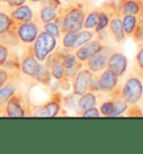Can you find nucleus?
<instances>
[{
    "label": "nucleus",
    "mask_w": 143,
    "mask_h": 154,
    "mask_svg": "<svg viewBox=\"0 0 143 154\" xmlns=\"http://www.w3.org/2000/svg\"><path fill=\"white\" fill-rule=\"evenodd\" d=\"M121 96L129 105H135L142 100L143 83L139 74H131L121 86Z\"/></svg>",
    "instance_id": "nucleus-1"
},
{
    "label": "nucleus",
    "mask_w": 143,
    "mask_h": 154,
    "mask_svg": "<svg viewBox=\"0 0 143 154\" xmlns=\"http://www.w3.org/2000/svg\"><path fill=\"white\" fill-rule=\"evenodd\" d=\"M5 116L8 117H27L31 116V103L27 97L17 92L8 100L6 108H5Z\"/></svg>",
    "instance_id": "nucleus-2"
},
{
    "label": "nucleus",
    "mask_w": 143,
    "mask_h": 154,
    "mask_svg": "<svg viewBox=\"0 0 143 154\" xmlns=\"http://www.w3.org/2000/svg\"><path fill=\"white\" fill-rule=\"evenodd\" d=\"M49 100L43 105H31V116L54 117L57 116L63 106V96L59 91H51Z\"/></svg>",
    "instance_id": "nucleus-3"
},
{
    "label": "nucleus",
    "mask_w": 143,
    "mask_h": 154,
    "mask_svg": "<svg viewBox=\"0 0 143 154\" xmlns=\"http://www.w3.org/2000/svg\"><path fill=\"white\" fill-rule=\"evenodd\" d=\"M31 48L37 60L44 63L47 56L57 48V38L49 35L46 31L40 30L35 42L31 44Z\"/></svg>",
    "instance_id": "nucleus-4"
},
{
    "label": "nucleus",
    "mask_w": 143,
    "mask_h": 154,
    "mask_svg": "<svg viewBox=\"0 0 143 154\" xmlns=\"http://www.w3.org/2000/svg\"><path fill=\"white\" fill-rule=\"evenodd\" d=\"M59 12L63 15L62 34L66 30L79 31L83 29L86 11H84L81 7L72 6V7L67 8L66 11H61L59 10Z\"/></svg>",
    "instance_id": "nucleus-5"
},
{
    "label": "nucleus",
    "mask_w": 143,
    "mask_h": 154,
    "mask_svg": "<svg viewBox=\"0 0 143 154\" xmlns=\"http://www.w3.org/2000/svg\"><path fill=\"white\" fill-rule=\"evenodd\" d=\"M114 50H115L114 47H111L108 45H103V47L97 51L96 54H94L89 60H86L84 63V66L94 74L102 73L107 67L108 57L112 55Z\"/></svg>",
    "instance_id": "nucleus-6"
},
{
    "label": "nucleus",
    "mask_w": 143,
    "mask_h": 154,
    "mask_svg": "<svg viewBox=\"0 0 143 154\" xmlns=\"http://www.w3.org/2000/svg\"><path fill=\"white\" fill-rule=\"evenodd\" d=\"M42 64L43 63L38 62L37 58L35 57V55L33 53L31 45H26V47L23 48L21 58H20V72L25 76L34 79L40 69Z\"/></svg>",
    "instance_id": "nucleus-7"
},
{
    "label": "nucleus",
    "mask_w": 143,
    "mask_h": 154,
    "mask_svg": "<svg viewBox=\"0 0 143 154\" xmlns=\"http://www.w3.org/2000/svg\"><path fill=\"white\" fill-rule=\"evenodd\" d=\"M17 36L19 38L21 45H31L37 38L38 34L40 32V26L38 20H30L26 23H17Z\"/></svg>",
    "instance_id": "nucleus-8"
},
{
    "label": "nucleus",
    "mask_w": 143,
    "mask_h": 154,
    "mask_svg": "<svg viewBox=\"0 0 143 154\" xmlns=\"http://www.w3.org/2000/svg\"><path fill=\"white\" fill-rule=\"evenodd\" d=\"M20 81V72H12L8 82L0 88V116H5V108L10 97L17 92Z\"/></svg>",
    "instance_id": "nucleus-9"
},
{
    "label": "nucleus",
    "mask_w": 143,
    "mask_h": 154,
    "mask_svg": "<svg viewBox=\"0 0 143 154\" xmlns=\"http://www.w3.org/2000/svg\"><path fill=\"white\" fill-rule=\"evenodd\" d=\"M93 74L89 68L83 66L79 72H78L73 79L72 83V88H73V94L75 96H81L86 92H89V85L91 82V78Z\"/></svg>",
    "instance_id": "nucleus-10"
},
{
    "label": "nucleus",
    "mask_w": 143,
    "mask_h": 154,
    "mask_svg": "<svg viewBox=\"0 0 143 154\" xmlns=\"http://www.w3.org/2000/svg\"><path fill=\"white\" fill-rule=\"evenodd\" d=\"M103 45H104V42L95 37V38H93L87 44L78 47L77 49L74 50V54H75V56L77 58V60H79L82 63H85L94 54H96L97 51L103 47Z\"/></svg>",
    "instance_id": "nucleus-11"
},
{
    "label": "nucleus",
    "mask_w": 143,
    "mask_h": 154,
    "mask_svg": "<svg viewBox=\"0 0 143 154\" xmlns=\"http://www.w3.org/2000/svg\"><path fill=\"white\" fill-rule=\"evenodd\" d=\"M106 68L114 72L119 77L123 76L128 68V58L123 53H121L119 50H114L112 55L108 57Z\"/></svg>",
    "instance_id": "nucleus-12"
},
{
    "label": "nucleus",
    "mask_w": 143,
    "mask_h": 154,
    "mask_svg": "<svg viewBox=\"0 0 143 154\" xmlns=\"http://www.w3.org/2000/svg\"><path fill=\"white\" fill-rule=\"evenodd\" d=\"M119 78L114 72L108 68H105L98 75V84H100V93L108 94L119 85Z\"/></svg>",
    "instance_id": "nucleus-13"
},
{
    "label": "nucleus",
    "mask_w": 143,
    "mask_h": 154,
    "mask_svg": "<svg viewBox=\"0 0 143 154\" xmlns=\"http://www.w3.org/2000/svg\"><path fill=\"white\" fill-rule=\"evenodd\" d=\"M108 34L113 38V40L117 44H122L125 40L126 36L124 32L122 25V17H112L108 23Z\"/></svg>",
    "instance_id": "nucleus-14"
},
{
    "label": "nucleus",
    "mask_w": 143,
    "mask_h": 154,
    "mask_svg": "<svg viewBox=\"0 0 143 154\" xmlns=\"http://www.w3.org/2000/svg\"><path fill=\"white\" fill-rule=\"evenodd\" d=\"M9 16L17 23H26V21H30V20L35 19V14L33 11V9L26 4L17 8H14V9H10Z\"/></svg>",
    "instance_id": "nucleus-15"
},
{
    "label": "nucleus",
    "mask_w": 143,
    "mask_h": 154,
    "mask_svg": "<svg viewBox=\"0 0 143 154\" xmlns=\"http://www.w3.org/2000/svg\"><path fill=\"white\" fill-rule=\"evenodd\" d=\"M124 15L143 18V0H124L121 8V17Z\"/></svg>",
    "instance_id": "nucleus-16"
},
{
    "label": "nucleus",
    "mask_w": 143,
    "mask_h": 154,
    "mask_svg": "<svg viewBox=\"0 0 143 154\" xmlns=\"http://www.w3.org/2000/svg\"><path fill=\"white\" fill-rule=\"evenodd\" d=\"M97 103V95L96 93L93 92H86L81 96H78L77 100V107H76V114L81 115L82 112H84L85 109L95 106Z\"/></svg>",
    "instance_id": "nucleus-17"
},
{
    "label": "nucleus",
    "mask_w": 143,
    "mask_h": 154,
    "mask_svg": "<svg viewBox=\"0 0 143 154\" xmlns=\"http://www.w3.org/2000/svg\"><path fill=\"white\" fill-rule=\"evenodd\" d=\"M124 0H106L102 5L101 9L104 10L111 18L112 17H121V8Z\"/></svg>",
    "instance_id": "nucleus-18"
},
{
    "label": "nucleus",
    "mask_w": 143,
    "mask_h": 154,
    "mask_svg": "<svg viewBox=\"0 0 143 154\" xmlns=\"http://www.w3.org/2000/svg\"><path fill=\"white\" fill-rule=\"evenodd\" d=\"M93 38H95V32L94 30H89V29H85L83 28L82 30L77 31V35H76V39H75V42H74V46L72 48V50L77 49L78 47L83 46L87 44L89 42H91Z\"/></svg>",
    "instance_id": "nucleus-19"
},
{
    "label": "nucleus",
    "mask_w": 143,
    "mask_h": 154,
    "mask_svg": "<svg viewBox=\"0 0 143 154\" xmlns=\"http://www.w3.org/2000/svg\"><path fill=\"white\" fill-rule=\"evenodd\" d=\"M100 14H101V8H95V9H92L89 11H86L83 28L89 29V30H94L97 25L98 18H100Z\"/></svg>",
    "instance_id": "nucleus-20"
},
{
    "label": "nucleus",
    "mask_w": 143,
    "mask_h": 154,
    "mask_svg": "<svg viewBox=\"0 0 143 154\" xmlns=\"http://www.w3.org/2000/svg\"><path fill=\"white\" fill-rule=\"evenodd\" d=\"M136 23H138V17L136 16H133V15L122 16V25H123V29L126 38L132 36L133 31L135 29Z\"/></svg>",
    "instance_id": "nucleus-21"
},
{
    "label": "nucleus",
    "mask_w": 143,
    "mask_h": 154,
    "mask_svg": "<svg viewBox=\"0 0 143 154\" xmlns=\"http://www.w3.org/2000/svg\"><path fill=\"white\" fill-rule=\"evenodd\" d=\"M4 67L9 72H20V58L14 50V48L10 49L9 57H8L7 62L5 63Z\"/></svg>",
    "instance_id": "nucleus-22"
},
{
    "label": "nucleus",
    "mask_w": 143,
    "mask_h": 154,
    "mask_svg": "<svg viewBox=\"0 0 143 154\" xmlns=\"http://www.w3.org/2000/svg\"><path fill=\"white\" fill-rule=\"evenodd\" d=\"M51 74H50V70L49 68H47L45 64H42V67H40V69L39 72L37 73V75L35 76V78L33 79V81L35 82V83H38V84H42V85H47L50 84V81H51Z\"/></svg>",
    "instance_id": "nucleus-23"
},
{
    "label": "nucleus",
    "mask_w": 143,
    "mask_h": 154,
    "mask_svg": "<svg viewBox=\"0 0 143 154\" xmlns=\"http://www.w3.org/2000/svg\"><path fill=\"white\" fill-rule=\"evenodd\" d=\"M14 23H15V21L11 19L9 14L0 10V35L7 32L12 27Z\"/></svg>",
    "instance_id": "nucleus-24"
},
{
    "label": "nucleus",
    "mask_w": 143,
    "mask_h": 154,
    "mask_svg": "<svg viewBox=\"0 0 143 154\" xmlns=\"http://www.w3.org/2000/svg\"><path fill=\"white\" fill-rule=\"evenodd\" d=\"M76 35H77V31L76 30H66L62 34V45L65 48L72 50L74 46V42L76 39ZM73 51V50H72Z\"/></svg>",
    "instance_id": "nucleus-25"
},
{
    "label": "nucleus",
    "mask_w": 143,
    "mask_h": 154,
    "mask_svg": "<svg viewBox=\"0 0 143 154\" xmlns=\"http://www.w3.org/2000/svg\"><path fill=\"white\" fill-rule=\"evenodd\" d=\"M49 70H50V74H51V77L54 79H56V81H62V79H64L66 77L65 67L62 65L61 62L55 63L54 65L49 68Z\"/></svg>",
    "instance_id": "nucleus-26"
},
{
    "label": "nucleus",
    "mask_w": 143,
    "mask_h": 154,
    "mask_svg": "<svg viewBox=\"0 0 143 154\" xmlns=\"http://www.w3.org/2000/svg\"><path fill=\"white\" fill-rule=\"evenodd\" d=\"M100 113L101 116H107V117H111L113 113V109H114V100L113 98H108L105 102H103L102 104L100 105Z\"/></svg>",
    "instance_id": "nucleus-27"
},
{
    "label": "nucleus",
    "mask_w": 143,
    "mask_h": 154,
    "mask_svg": "<svg viewBox=\"0 0 143 154\" xmlns=\"http://www.w3.org/2000/svg\"><path fill=\"white\" fill-rule=\"evenodd\" d=\"M110 19H111V17H110V16H108L104 10H102V9H101L100 18H98L96 27H95V29H94V32L97 34V32H100V31L106 29L107 26H108V23H110Z\"/></svg>",
    "instance_id": "nucleus-28"
},
{
    "label": "nucleus",
    "mask_w": 143,
    "mask_h": 154,
    "mask_svg": "<svg viewBox=\"0 0 143 154\" xmlns=\"http://www.w3.org/2000/svg\"><path fill=\"white\" fill-rule=\"evenodd\" d=\"M43 29H44V31L48 32L49 35L54 36L55 38H61V36H62V30H61L59 26H58L55 21H50V23H44Z\"/></svg>",
    "instance_id": "nucleus-29"
},
{
    "label": "nucleus",
    "mask_w": 143,
    "mask_h": 154,
    "mask_svg": "<svg viewBox=\"0 0 143 154\" xmlns=\"http://www.w3.org/2000/svg\"><path fill=\"white\" fill-rule=\"evenodd\" d=\"M138 47V53L135 55V69L140 76H143V46Z\"/></svg>",
    "instance_id": "nucleus-30"
},
{
    "label": "nucleus",
    "mask_w": 143,
    "mask_h": 154,
    "mask_svg": "<svg viewBox=\"0 0 143 154\" xmlns=\"http://www.w3.org/2000/svg\"><path fill=\"white\" fill-rule=\"evenodd\" d=\"M77 62H78L77 58H76V56H75V54H74L73 51L70 53V54H67L65 57H63L62 59H61V63H62V65L65 67V69L73 67Z\"/></svg>",
    "instance_id": "nucleus-31"
},
{
    "label": "nucleus",
    "mask_w": 143,
    "mask_h": 154,
    "mask_svg": "<svg viewBox=\"0 0 143 154\" xmlns=\"http://www.w3.org/2000/svg\"><path fill=\"white\" fill-rule=\"evenodd\" d=\"M136 42H139L143 37V18H138V23H136L135 29L133 31L131 36Z\"/></svg>",
    "instance_id": "nucleus-32"
},
{
    "label": "nucleus",
    "mask_w": 143,
    "mask_h": 154,
    "mask_svg": "<svg viewBox=\"0 0 143 154\" xmlns=\"http://www.w3.org/2000/svg\"><path fill=\"white\" fill-rule=\"evenodd\" d=\"M10 49H11L10 47L0 42V67H4L5 63L7 62L9 54H10Z\"/></svg>",
    "instance_id": "nucleus-33"
},
{
    "label": "nucleus",
    "mask_w": 143,
    "mask_h": 154,
    "mask_svg": "<svg viewBox=\"0 0 143 154\" xmlns=\"http://www.w3.org/2000/svg\"><path fill=\"white\" fill-rule=\"evenodd\" d=\"M84 66V63H82L78 60L75 65L73 66V67H70V68H67V69H65V75L67 78H70V79H73L74 77H75V75L79 72V69H81L82 67Z\"/></svg>",
    "instance_id": "nucleus-34"
},
{
    "label": "nucleus",
    "mask_w": 143,
    "mask_h": 154,
    "mask_svg": "<svg viewBox=\"0 0 143 154\" xmlns=\"http://www.w3.org/2000/svg\"><path fill=\"white\" fill-rule=\"evenodd\" d=\"M89 92L100 93V84H98V74H93L89 85Z\"/></svg>",
    "instance_id": "nucleus-35"
},
{
    "label": "nucleus",
    "mask_w": 143,
    "mask_h": 154,
    "mask_svg": "<svg viewBox=\"0 0 143 154\" xmlns=\"http://www.w3.org/2000/svg\"><path fill=\"white\" fill-rule=\"evenodd\" d=\"M79 116H83V117H100L101 113L100 109L96 106H92V107L85 109L84 112H82V114Z\"/></svg>",
    "instance_id": "nucleus-36"
},
{
    "label": "nucleus",
    "mask_w": 143,
    "mask_h": 154,
    "mask_svg": "<svg viewBox=\"0 0 143 154\" xmlns=\"http://www.w3.org/2000/svg\"><path fill=\"white\" fill-rule=\"evenodd\" d=\"M11 73L12 72L7 70L5 67H0V88L8 82V79L11 76Z\"/></svg>",
    "instance_id": "nucleus-37"
},
{
    "label": "nucleus",
    "mask_w": 143,
    "mask_h": 154,
    "mask_svg": "<svg viewBox=\"0 0 143 154\" xmlns=\"http://www.w3.org/2000/svg\"><path fill=\"white\" fill-rule=\"evenodd\" d=\"M128 116L130 117H139V116H143V113L141 111V108L138 105H130V108H128Z\"/></svg>",
    "instance_id": "nucleus-38"
},
{
    "label": "nucleus",
    "mask_w": 143,
    "mask_h": 154,
    "mask_svg": "<svg viewBox=\"0 0 143 154\" xmlns=\"http://www.w3.org/2000/svg\"><path fill=\"white\" fill-rule=\"evenodd\" d=\"M27 1L28 0H4V4L9 9H14V8H17L19 7V6L27 4Z\"/></svg>",
    "instance_id": "nucleus-39"
},
{
    "label": "nucleus",
    "mask_w": 143,
    "mask_h": 154,
    "mask_svg": "<svg viewBox=\"0 0 143 154\" xmlns=\"http://www.w3.org/2000/svg\"><path fill=\"white\" fill-rule=\"evenodd\" d=\"M30 2H34V4H40V2H43L44 0H29Z\"/></svg>",
    "instance_id": "nucleus-40"
},
{
    "label": "nucleus",
    "mask_w": 143,
    "mask_h": 154,
    "mask_svg": "<svg viewBox=\"0 0 143 154\" xmlns=\"http://www.w3.org/2000/svg\"><path fill=\"white\" fill-rule=\"evenodd\" d=\"M138 46H143V37H142V39L138 42Z\"/></svg>",
    "instance_id": "nucleus-41"
},
{
    "label": "nucleus",
    "mask_w": 143,
    "mask_h": 154,
    "mask_svg": "<svg viewBox=\"0 0 143 154\" xmlns=\"http://www.w3.org/2000/svg\"><path fill=\"white\" fill-rule=\"evenodd\" d=\"M141 78H142V83H143V76H141Z\"/></svg>",
    "instance_id": "nucleus-42"
},
{
    "label": "nucleus",
    "mask_w": 143,
    "mask_h": 154,
    "mask_svg": "<svg viewBox=\"0 0 143 154\" xmlns=\"http://www.w3.org/2000/svg\"><path fill=\"white\" fill-rule=\"evenodd\" d=\"M0 8H1V2H0Z\"/></svg>",
    "instance_id": "nucleus-43"
}]
</instances>
